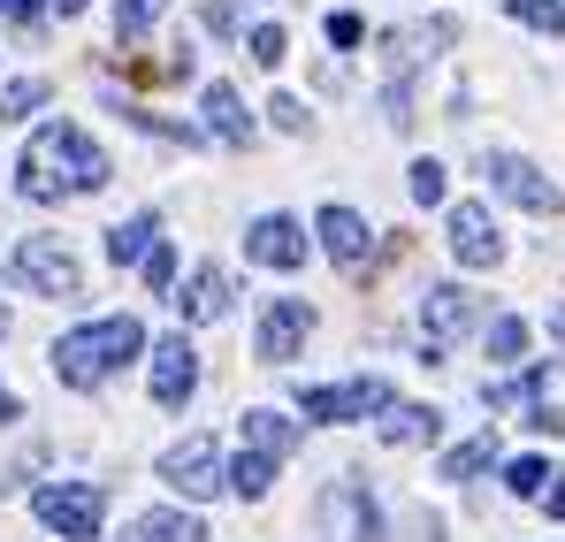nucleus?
<instances>
[{
  "mask_svg": "<svg viewBox=\"0 0 565 542\" xmlns=\"http://www.w3.org/2000/svg\"><path fill=\"white\" fill-rule=\"evenodd\" d=\"M107 177H115V169H107V153H99L85 130H70V123H46V130L23 146V161H15V191H23V199L99 191Z\"/></svg>",
  "mask_w": 565,
  "mask_h": 542,
  "instance_id": "nucleus-1",
  "label": "nucleus"
},
{
  "mask_svg": "<svg viewBox=\"0 0 565 542\" xmlns=\"http://www.w3.org/2000/svg\"><path fill=\"white\" fill-rule=\"evenodd\" d=\"M138 352H146V329H138L130 313H107V321H85V329H70V337L54 344V374H62L70 390H99L115 366L138 360Z\"/></svg>",
  "mask_w": 565,
  "mask_h": 542,
  "instance_id": "nucleus-2",
  "label": "nucleus"
},
{
  "mask_svg": "<svg viewBox=\"0 0 565 542\" xmlns=\"http://www.w3.org/2000/svg\"><path fill=\"white\" fill-rule=\"evenodd\" d=\"M8 275H15L23 290H39V298H77V290H85V268H77V253H70L62 237H15Z\"/></svg>",
  "mask_w": 565,
  "mask_h": 542,
  "instance_id": "nucleus-3",
  "label": "nucleus"
},
{
  "mask_svg": "<svg viewBox=\"0 0 565 542\" xmlns=\"http://www.w3.org/2000/svg\"><path fill=\"white\" fill-rule=\"evenodd\" d=\"M31 512H39V528H54L62 542H93L107 497H99V481H39Z\"/></svg>",
  "mask_w": 565,
  "mask_h": 542,
  "instance_id": "nucleus-4",
  "label": "nucleus"
},
{
  "mask_svg": "<svg viewBox=\"0 0 565 542\" xmlns=\"http://www.w3.org/2000/svg\"><path fill=\"white\" fill-rule=\"evenodd\" d=\"M473 321H481V306H473L467 283H428V290H420V337H428V360H436L444 344H459Z\"/></svg>",
  "mask_w": 565,
  "mask_h": 542,
  "instance_id": "nucleus-5",
  "label": "nucleus"
},
{
  "mask_svg": "<svg viewBox=\"0 0 565 542\" xmlns=\"http://www.w3.org/2000/svg\"><path fill=\"white\" fill-rule=\"evenodd\" d=\"M222 474H230V466H222V451H214V436H184V444H169V451H161V481H169L177 497H191V504H199V497H214V489H222Z\"/></svg>",
  "mask_w": 565,
  "mask_h": 542,
  "instance_id": "nucleus-6",
  "label": "nucleus"
},
{
  "mask_svg": "<svg viewBox=\"0 0 565 542\" xmlns=\"http://www.w3.org/2000/svg\"><path fill=\"white\" fill-rule=\"evenodd\" d=\"M481 177H489L497 199H512V206H527V214H558V183L543 177L535 161H520V153H489Z\"/></svg>",
  "mask_w": 565,
  "mask_h": 542,
  "instance_id": "nucleus-7",
  "label": "nucleus"
},
{
  "mask_svg": "<svg viewBox=\"0 0 565 542\" xmlns=\"http://www.w3.org/2000/svg\"><path fill=\"white\" fill-rule=\"evenodd\" d=\"M382 405H390V382H375V374H367V382L298 390V413H306V421H329V428H337V421H367V413H382Z\"/></svg>",
  "mask_w": 565,
  "mask_h": 542,
  "instance_id": "nucleus-8",
  "label": "nucleus"
},
{
  "mask_svg": "<svg viewBox=\"0 0 565 542\" xmlns=\"http://www.w3.org/2000/svg\"><path fill=\"white\" fill-rule=\"evenodd\" d=\"M444 237H451V261H459V268H497V261H504V237H497V222H489L481 199H459V206H451Z\"/></svg>",
  "mask_w": 565,
  "mask_h": 542,
  "instance_id": "nucleus-9",
  "label": "nucleus"
},
{
  "mask_svg": "<svg viewBox=\"0 0 565 542\" xmlns=\"http://www.w3.org/2000/svg\"><path fill=\"white\" fill-rule=\"evenodd\" d=\"M313 337V306L306 298H268V313H260V329H253V352L268 366L298 360V344Z\"/></svg>",
  "mask_w": 565,
  "mask_h": 542,
  "instance_id": "nucleus-10",
  "label": "nucleus"
},
{
  "mask_svg": "<svg viewBox=\"0 0 565 542\" xmlns=\"http://www.w3.org/2000/svg\"><path fill=\"white\" fill-rule=\"evenodd\" d=\"M146 360H153V405H191V390H199V352H191V337H161V344H146Z\"/></svg>",
  "mask_w": 565,
  "mask_h": 542,
  "instance_id": "nucleus-11",
  "label": "nucleus"
},
{
  "mask_svg": "<svg viewBox=\"0 0 565 542\" xmlns=\"http://www.w3.org/2000/svg\"><path fill=\"white\" fill-rule=\"evenodd\" d=\"M245 261H260V268H306V230L290 214H260L245 230Z\"/></svg>",
  "mask_w": 565,
  "mask_h": 542,
  "instance_id": "nucleus-12",
  "label": "nucleus"
},
{
  "mask_svg": "<svg viewBox=\"0 0 565 542\" xmlns=\"http://www.w3.org/2000/svg\"><path fill=\"white\" fill-rule=\"evenodd\" d=\"M313 230H321V253H329L337 268H360V261H367V222H360L352 206H321Z\"/></svg>",
  "mask_w": 565,
  "mask_h": 542,
  "instance_id": "nucleus-13",
  "label": "nucleus"
},
{
  "mask_svg": "<svg viewBox=\"0 0 565 542\" xmlns=\"http://www.w3.org/2000/svg\"><path fill=\"white\" fill-rule=\"evenodd\" d=\"M459 39V23H413V31H390L382 39V54H390V70H420L436 46H451Z\"/></svg>",
  "mask_w": 565,
  "mask_h": 542,
  "instance_id": "nucleus-14",
  "label": "nucleus"
},
{
  "mask_svg": "<svg viewBox=\"0 0 565 542\" xmlns=\"http://www.w3.org/2000/svg\"><path fill=\"white\" fill-rule=\"evenodd\" d=\"M444 436V413L436 405H382V444H436Z\"/></svg>",
  "mask_w": 565,
  "mask_h": 542,
  "instance_id": "nucleus-15",
  "label": "nucleus"
},
{
  "mask_svg": "<svg viewBox=\"0 0 565 542\" xmlns=\"http://www.w3.org/2000/svg\"><path fill=\"white\" fill-rule=\"evenodd\" d=\"M153 245H161V222H153V214H130V222L107 230V261H115V268H146Z\"/></svg>",
  "mask_w": 565,
  "mask_h": 542,
  "instance_id": "nucleus-16",
  "label": "nucleus"
},
{
  "mask_svg": "<svg viewBox=\"0 0 565 542\" xmlns=\"http://www.w3.org/2000/svg\"><path fill=\"white\" fill-rule=\"evenodd\" d=\"M177 313H184V321H222V313H230V275L199 268L184 283V298H177Z\"/></svg>",
  "mask_w": 565,
  "mask_h": 542,
  "instance_id": "nucleus-17",
  "label": "nucleus"
},
{
  "mask_svg": "<svg viewBox=\"0 0 565 542\" xmlns=\"http://www.w3.org/2000/svg\"><path fill=\"white\" fill-rule=\"evenodd\" d=\"M206 130H214L222 146H245V138H253V115H245L237 85H206Z\"/></svg>",
  "mask_w": 565,
  "mask_h": 542,
  "instance_id": "nucleus-18",
  "label": "nucleus"
},
{
  "mask_svg": "<svg viewBox=\"0 0 565 542\" xmlns=\"http://www.w3.org/2000/svg\"><path fill=\"white\" fill-rule=\"evenodd\" d=\"M245 444H253L260 458H290V451H298V428H290L282 413L260 405V413H245Z\"/></svg>",
  "mask_w": 565,
  "mask_h": 542,
  "instance_id": "nucleus-19",
  "label": "nucleus"
},
{
  "mask_svg": "<svg viewBox=\"0 0 565 542\" xmlns=\"http://www.w3.org/2000/svg\"><path fill=\"white\" fill-rule=\"evenodd\" d=\"M222 489H237V497H245V504H260V497H268V489H276V458L245 451V458H237V466H230V474H222Z\"/></svg>",
  "mask_w": 565,
  "mask_h": 542,
  "instance_id": "nucleus-20",
  "label": "nucleus"
},
{
  "mask_svg": "<svg viewBox=\"0 0 565 542\" xmlns=\"http://www.w3.org/2000/svg\"><path fill=\"white\" fill-rule=\"evenodd\" d=\"M138 542H206V520L199 512H146Z\"/></svg>",
  "mask_w": 565,
  "mask_h": 542,
  "instance_id": "nucleus-21",
  "label": "nucleus"
},
{
  "mask_svg": "<svg viewBox=\"0 0 565 542\" xmlns=\"http://www.w3.org/2000/svg\"><path fill=\"white\" fill-rule=\"evenodd\" d=\"M504 15L543 31V39H565V0H504Z\"/></svg>",
  "mask_w": 565,
  "mask_h": 542,
  "instance_id": "nucleus-22",
  "label": "nucleus"
},
{
  "mask_svg": "<svg viewBox=\"0 0 565 542\" xmlns=\"http://www.w3.org/2000/svg\"><path fill=\"white\" fill-rule=\"evenodd\" d=\"M481 466H497V436H473L459 451H444V481H473Z\"/></svg>",
  "mask_w": 565,
  "mask_h": 542,
  "instance_id": "nucleus-23",
  "label": "nucleus"
},
{
  "mask_svg": "<svg viewBox=\"0 0 565 542\" xmlns=\"http://www.w3.org/2000/svg\"><path fill=\"white\" fill-rule=\"evenodd\" d=\"M551 474H558V466H551V458H512V466H504V489H512V497H543V489H551Z\"/></svg>",
  "mask_w": 565,
  "mask_h": 542,
  "instance_id": "nucleus-24",
  "label": "nucleus"
},
{
  "mask_svg": "<svg viewBox=\"0 0 565 542\" xmlns=\"http://www.w3.org/2000/svg\"><path fill=\"white\" fill-rule=\"evenodd\" d=\"M161 8L169 0H115V39H146L161 23Z\"/></svg>",
  "mask_w": 565,
  "mask_h": 542,
  "instance_id": "nucleus-25",
  "label": "nucleus"
},
{
  "mask_svg": "<svg viewBox=\"0 0 565 542\" xmlns=\"http://www.w3.org/2000/svg\"><path fill=\"white\" fill-rule=\"evenodd\" d=\"M520 352H527V321H520V313H497V321H489V360H520Z\"/></svg>",
  "mask_w": 565,
  "mask_h": 542,
  "instance_id": "nucleus-26",
  "label": "nucleus"
},
{
  "mask_svg": "<svg viewBox=\"0 0 565 542\" xmlns=\"http://www.w3.org/2000/svg\"><path fill=\"white\" fill-rule=\"evenodd\" d=\"M31 107H46V77H15V85L0 92V115H8V123L31 115Z\"/></svg>",
  "mask_w": 565,
  "mask_h": 542,
  "instance_id": "nucleus-27",
  "label": "nucleus"
},
{
  "mask_svg": "<svg viewBox=\"0 0 565 542\" xmlns=\"http://www.w3.org/2000/svg\"><path fill=\"white\" fill-rule=\"evenodd\" d=\"M413 199L420 206H444V161H413Z\"/></svg>",
  "mask_w": 565,
  "mask_h": 542,
  "instance_id": "nucleus-28",
  "label": "nucleus"
},
{
  "mask_svg": "<svg viewBox=\"0 0 565 542\" xmlns=\"http://www.w3.org/2000/svg\"><path fill=\"white\" fill-rule=\"evenodd\" d=\"M253 62H260V70L282 62V23H253Z\"/></svg>",
  "mask_w": 565,
  "mask_h": 542,
  "instance_id": "nucleus-29",
  "label": "nucleus"
},
{
  "mask_svg": "<svg viewBox=\"0 0 565 542\" xmlns=\"http://www.w3.org/2000/svg\"><path fill=\"white\" fill-rule=\"evenodd\" d=\"M146 283H153V290H169V283H177V253H169V245H153V253H146Z\"/></svg>",
  "mask_w": 565,
  "mask_h": 542,
  "instance_id": "nucleus-30",
  "label": "nucleus"
},
{
  "mask_svg": "<svg viewBox=\"0 0 565 542\" xmlns=\"http://www.w3.org/2000/svg\"><path fill=\"white\" fill-rule=\"evenodd\" d=\"M268 115H276V130H306V107H298L290 92H282V99H276V107H268Z\"/></svg>",
  "mask_w": 565,
  "mask_h": 542,
  "instance_id": "nucleus-31",
  "label": "nucleus"
},
{
  "mask_svg": "<svg viewBox=\"0 0 565 542\" xmlns=\"http://www.w3.org/2000/svg\"><path fill=\"white\" fill-rule=\"evenodd\" d=\"M535 504H543V512H551V520H565V474H551V489H543V497H535Z\"/></svg>",
  "mask_w": 565,
  "mask_h": 542,
  "instance_id": "nucleus-32",
  "label": "nucleus"
},
{
  "mask_svg": "<svg viewBox=\"0 0 565 542\" xmlns=\"http://www.w3.org/2000/svg\"><path fill=\"white\" fill-rule=\"evenodd\" d=\"M329 39L337 46H360V15H329Z\"/></svg>",
  "mask_w": 565,
  "mask_h": 542,
  "instance_id": "nucleus-33",
  "label": "nucleus"
},
{
  "mask_svg": "<svg viewBox=\"0 0 565 542\" xmlns=\"http://www.w3.org/2000/svg\"><path fill=\"white\" fill-rule=\"evenodd\" d=\"M0 15H15V23H31V15H39V0H0Z\"/></svg>",
  "mask_w": 565,
  "mask_h": 542,
  "instance_id": "nucleus-34",
  "label": "nucleus"
},
{
  "mask_svg": "<svg viewBox=\"0 0 565 542\" xmlns=\"http://www.w3.org/2000/svg\"><path fill=\"white\" fill-rule=\"evenodd\" d=\"M551 337H558V360H565V306L551 313Z\"/></svg>",
  "mask_w": 565,
  "mask_h": 542,
  "instance_id": "nucleus-35",
  "label": "nucleus"
},
{
  "mask_svg": "<svg viewBox=\"0 0 565 542\" xmlns=\"http://www.w3.org/2000/svg\"><path fill=\"white\" fill-rule=\"evenodd\" d=\"M15 413H23V405H15V390H0V421H15Z\"/></svg>",
  "mask_w": 565,
  "mask_h": 542,
  "instance_id": "nucleus-36",
  "label": "nucleus"
},
{
  "mask_svg": "<svg viewBox=\"0 0 565 542\" xmlns=\"http://www.w3.org/2000/svg\"><path fill=\"white\" fill-rule=\"evenodd\" d=\"M54 8H62V15H77V8H85V0H54Z\"/></svg>",
  "mask_w": 565,
  "mask_h": 542,
  "instance_id": "nucleus-37",
  "label": "nucleus"
},
{
  "mask_svg": "<svg viewBox=\"0 0 565 542\" xmlns=\"http://www.w3.org/2000/svg\"><path fill=\"white\" fill-rule=\"evenodd\" d=\"M0 337H8V313H0Z\"/></svg>",
  "mask_w": 565,
  "mask_h": 542,
  "instance_id": "nucleus-38",
  "label": "nucleus"
}]
</instances>
